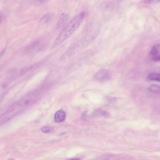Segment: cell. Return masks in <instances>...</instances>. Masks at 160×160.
Wrapping results in <instances>:
<instances>
[{"mask_svg":"<svg viewBox=\"0 0 160 160\" xmlns=\"http://www.w3.org/2000/svg\"><path fill=\"white\" fill-rule=\"evenodd\" d=\"M41 43V41L40 40H37L32 42L25 48V52L27 53H30L37 48H40Z\"/></svg>","mask_w":160,"mask_h":160,"instance_id":"6","label":"cell"},{"mask_svg":"<svg viewBox=\"0 0 160 160\" xmlns=\"http://www.w3.org/2000/svg\"><path fill=\"white\" fill-rule=\"evenodd\" d=\"M148 78L150 80L160 81V74L158 73H152L149 75Z\"/></svg>","mask_w":160,"mask_h":160,"instance_id":"9","label":"cell"},{"mask_svg":"<svg viewBox=\"0 0 160 160\" xmlns=\"http://www.w3.org/2000/svg\"><path fill=\"white\" fill-rule=\"evenodd\" d=\"M69 160H81V159L79 158H73V159H71Z\"/></svg>","mask_w":160,"mask_h":160,"instance_id":"14","label":"cell"},{"mask_svg":"<svg viewBox=\"0 0 160 160\" xmlns=\"http://www.w3.org/2000/svg\"><path fill=\"white\" fill-rule=\"evenodd\" d=\"M2 14H1V13H0V24L1 22V21H2Z\"/></svg>","mask_w":160,"mask_h":160,"instance_id":"13","label":"cell"},{"mask_svg":"<svg viewBox=\"0 0 160 160\" xmlns=\"http://www.w3.org/2000/svg\"><path fill=\"white\" fill-rule=\"evenodd\" d=\"M8 160H14V159H9Z\"/></svg>","mask_w":160,"mask_h":160,"instance_id":"15","label":"cell"},{"mask_svg":"<svg viewBox=\"0 0 160 160\" xmlns=\"http://www.w3.org/2000/svg\"><path fill=\"white\" fill-rule=\"evenodd\" d=\"M54 14L52 12H48L44 14L40 19V23L42 24L47 23L52 20Z\"/></svg>","mask_w":160,"mask_h":160,"instance_id":"8","label":"cell"},{"mask_svg":"<svg viewBox=\"0 0 160 160\" xmlns=\"http://www.w3.org/2000/svg\"><path fill=\"white\" fill-rule=\"evenodd\" d=\"M150 58L153 61H160V45L157 44L152 48L150 52Z\"/></svg>","mask_w":160,"mask_h":160,"instance_id":"4","label":"cell"},{"mask_svg":"<svg viewBox=\"0 0 160 160\" xmlns=\"http://www.w3.org/2000/svg\"><path fill=\"white\" fill-rule=\"evenodd\" d=\"M104 160H109L108 159H105Z\"/></svg>","mask_w":160,"mask_h":160,"instance_id":"16","label":"cell"},{"mask_svg":"<svg viewBox=\"0 0 160 160\" xmlns=\"http://www.w3.org/2000/svg\"><path fill=\"white\" fill-rule=\"evenodd\" d=\"M70 18L69 15L68 13H62L59 18L57 24L56 28L58 29H61L64 28L68 23V22Z\"/></svg>","mask_w":160,"mask_h":160,"instance_id":"3","label":"cell"},{"mask_svg":"<svg viewBox=\"0 0 160 160\" xmlns=\"http://www.w3.org/2000/svg\"><path fill=\"white\" fill-rule=\"evenodd\" d=\"M85 15L84 12H82L74 17L56 37L53 44V47L59 46L72 35L80 26Z\"/></svg>","mask_w":160,"mask_h":160,"instance_id":"2","label":"cell"},{"mask_svg":"<svg viewBox=\"0 0 160 160\" xmlns=\"http://www.w3.org/2000/svg\"><path fill=\"white\" fill-rule=\"evenodd\" d=\"M5 50V49L3 50L2 51H1V53H0V58H1L3 56V54H4V53Z\"/></svg>","mask_w":160,"mask_h":160,"instance_id":"12","label":"cell"},{"mask_svg":"<svg viewBox=\"0 0 160 160\" xmlns=\"http://www.w3.org/2000/svg\"><path fill=\"white\" fill-rule=\"evenodd\" d=\"M65 113L62 110L58 111L55 115L54 119L56 123H61L64 121L65 119Z\"/></svg>","mask_w":160,"mask_h":160,"instance_id":"7","label":"cell"},{"mask_svg":"<svg viewBox=\"0 0 160 160\" xmlns=\"http://www.w3.org/2000/svg\"><path fill=\"white\" fill-rule=\"evenodd\" d=\"M150 90L151 92L156 94H159L160 87L159 86L156 85H152L150 87Z\"/></svg>","mask_w":160,"mask_h":160,"instance_id":"10","label":"cell"},{"mask_svg":"<svg viewBox=\"0 0 160 160\" xmlns=\"http://www.w3.org/2000/svg\"><path fill=\"white\" fill-rule=\"evenodd\" d=\"M40 97V91H33L27 94L18 101L13 103L0 115V123L9 120L25 111L34 104Z\"/></svg>","mask_w":160,"mask_h":160,"instance_id":"1","label":"cell"},{"mask_svg":"<svg viewBox=\"0 0 160 160\" xmlns=\"http://www.w3.org/2000/svg\"><path fill=\"white\" fill-rule=\"evenodd\" d=\"M53 129V128L50 126H45L41 129V131L45 133H47L51 132Z\"/></svg>","mask_w":160,"mask_h":160,"instance_id":"11","label":"cell"},{"mask_svg":"<svg viewBox=\"0 0 160 160\" xmlns=\"http://www.w3.org/2000/svg\"><path fill=\"white\" fill-rule=\"evenodd\" d=\"M110 74L106 70H102L99 71L95 75V78L96 80L99 81L107 80L110 78Z\"/></svg>","mask_w":160,"mask_h":160,"instance_id":"5","label":"cell"}]
</instances>
